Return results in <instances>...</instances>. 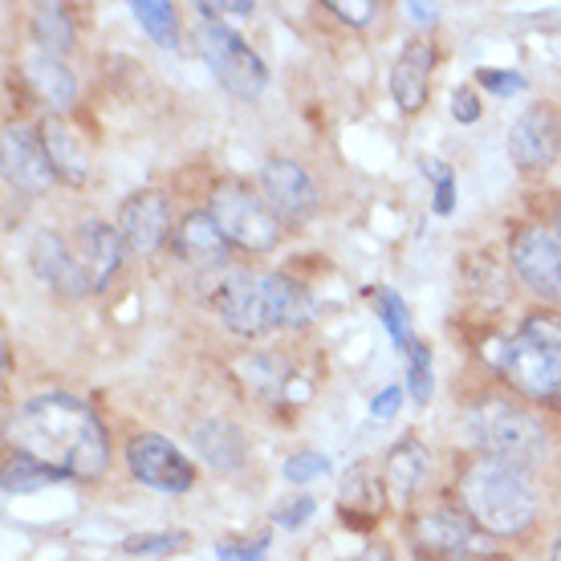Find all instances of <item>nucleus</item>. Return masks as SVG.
Here are the masks:
<instances>
[{
    "mask_svg": "<svg viewBox=\"0 0 561 561\" xmlns=\"http://www.w3.org/2000/svg\"><path fill=\"white\" fill-rule=\"evenodd\" d=\"M468 439L489 460H505L517 463V468H534V463L546 460V432H541V423L529 411L501 403V399H489V403L472 408V415H468Z\"/></svg>",
    "mask_w": 561,
    "mask_h": 561,
    "instance_id": "39448f33",
    "label": "nucleus"
},
{
    "mask_svg": "<svg viewBox=\"0 0 561 561\" xmlns=\"http://www.w3.org/2000/svg\"><path fill=\"white\" fill-rule=\"evenodd\" d=\"M61 480H70V477L49 468V463L33 460L28 451H16V456H9V463H4L0 489H4V496H21V492L45 489V484H61Z\"/></svg>",
    "mask_w": 561,
    "mask_h": 561,
    "instance_id": "5701e85b",
    "label": "nucleus"
},
{
    "mask_svg": "<svg viewBox=\"0 0 561 561\" xmlns=\"http://www.w3.org/2000/svg\"><path fill=\"white\" fill-rule=\"evenodd\" d=\"M196 42H199L204 61H208V70L220 78L225 90H232V94H240V99H256V94L265 90V82H268L265 61H261L249 45L240 42L228 25L204 16V21H199Z\"/></svg>",
    "mask_w": 561,
    "mask_h": 561,
    "instance_id": "0eeeda50",
    "label": "nucleus"
},
{
    "mask_svg": "<svg viewBox=\"0 0 561 561\" xmlns=\"http://www.w3.org/2000/svg\"><path fill=\"white\" fill-rule=\"evenodd\" d=\"M130 13L139 21L147 33L154 37V45H163V49H175V37H180V21H175V9H171L168 0H135L130 4Z\"/></svg>",
    "mask_w": 561,
    "mask_h": 561,
    "instance_id": "393cba45",
    "label": "nucleus"
},
{
    "mask_svg": "<svg viewBox=\"0 0 561 561\" xmlns=\"http://www.w3.org/2000/svg\"><path fill=\"white\" fill-rule=\"evenodd\" d=\"M408 387H411V399L415 403H427L432 399V351L423 346V342H411L408 346Z\"/></svg>",
    "mask_w": 561,
    "mask_h": 561,
    "instance_id": "bb28decb",
    "label": "nucleus"
},
{
    "mask_svg": "<svg viewBox=\"0 0 561 561\" xmlns=\"http://www.w3.org/2000/svg\"><path fill=\"white\" fill-rule=\"evenodd\" d=\"M415 541H420L427 553H439V558H456V553H468L477 546V529L463 513H451V508H439V513H427V517L415 525Z\"/></svg>",
    "mask_w": 561,
    "mask_h": 561,
    "instance_id": "a211bd4d",
    "label": "nucleus"
},
{
    "mask_svg": "<svg viewBox=\"0 0 561 561\" xmlns=\"http://www.w3.org/2000/svg\"><path fill=\"white\" fill-rule=\"evenodd\" d=\"M127 463L130 472H135V480H142L147 489H159V492H187L192 480H196L187 456L171 439H163V435L154 432H142L130 439Z\"/></svg>",
    "mask_w": 561,
    "mask_h": 561,
    "instance_id": "6e6552de",
    "label": "nucleus"
},
{
    "mask_svg": "<svg viewBox=\"0 0 561 561\" xmlns=\"http://www.w3.org/2000/svg\"><path fill=\"white\" fill-rule=\"evenodd\" d=\"M196 9H199V16H216V21H220V16H240V21H244V16L253 13V0H240V4L225 0V4H196Z\"/></svg>",
    "mask_w": 561,
    "mask_h": 561,
    "instance_id": "e433bc0d",
    "label": "nucleus"
},
{
    "mask_svg": "<svg viewBox=\"0 0 561 561\" xmlns=\"http://www.w3.org/2000/svg\"><path fill=\"white\" fill-rule=\"evenodd\" d=\"M28 256H33V273H37L49 289H57V294H66V297L90 294L78 256L66 249V240L57 237V232H42V237L33 240V253Z\"/></svg>",
    "mask_w": 561,
    "mask_h": 561,
    "instance_id": "2eb2a0df",
    "label": "nucleus"
},
{
    "mask_svg": "<svg viewBox=\"0 0 561 561\" xmlns=\"http://www.w3.org/2000/svg\"><path fill=\"white\" fill-rule=\"evenodd\" d=\"M273 537H256V541H220L216 546V558L220 561H265Z\"/></svg>",
    "mask_w": 561,
    "mask_h": 561,
    "instance_id": "c756f323",
    "label": "nucleus"
},
{
    "mask_svg": "<svg viewBox=\"0 0 561 561\" xmlns=\"http://www.w3.org/2000/svg\"><path fill=\"white\" fill-rule=\"evenodd\" d=\"M216 309L228 330L237 334H265L277 325H306L313 318V301L297 280L280 273H228L216 289Z\"/></svg>",
    "mask_w": 561,
    "mask_h": 561,
    "instance_id": "f03ea898",
    "label": "nucleus"
},
{
    "mask_svg": "<svg viewBox=\"0 0 561 561\" xmlns=\"http://www.w3.org/2000/svg\"><path fill=\"white\" fill-rule=\"evenodd\" d=\"M558 237H561V208H558Z\"/></svg>",
    "mask_w": 561,
    "mask_h": 561,
    "instance_id": "a19ab883",
    "label": "nucleus"
},
{
    "mask_svg": "<svg viewBox=\"0 0 561 561\" xmlns=\"http://www.w3.org/2000/svg\"><path fill=\"white\" fill-rule=\"evenodd\" d=\"M432 66H435V45L427 42H411L399 61H394L391 70V94L399 102V111H423V102H427V78H432Z\"/></svg>",
    "mask_w": 561,
    "mask_h": 561,
    "instance_id": "f3484780",
    "label": "nucleus"
},
{
    "mask_svg": "<svg viewBox=\"0 0 561 561\" xmlns=\"http://www.w3.org/2000/svg\"><path fill=\"white\" fill-rule=\"evenodd\" d=\"M37 135H42L45 154H49V163H54V175H61L66 183H82L85 171H90V159H85L82 139H78L61 118H45Z\"/></svg>",
    "mask_w": 561,
    "mask_h": 561,
    "instance_id": "6ab92c4d",
    "label": "nucleus"
},
{
    "mask_svg": "<svg viewBox=\"0 0 561 561\" xmlns=\"http://www.w3.org/2000/svg\"><path fill=\"white\" fill-rule=\"evenodd\" d=\"M313 501L309 496H294L289 505H280L277 513H273V525H280V529H297V525H306L309 517H313Z\"/></svg>",
    "mask_w": 561,
    "mask_h": 561,
    "instance_id": "f704fd0d",
    "label": "nucleus"
},
{
    "mask_svg": "<svg viewBox=\"0 0 561 561\" xmlns=\"http://www.w3.org/2000/svg\"><path fill=\"white\" fill-rule=\"evenodd\" d=\"M73 240H78L73 256H78V265H82L90 294H102V289L111 285L114 273H118V265H123L127 240H123V232H114L111 225H102V220H85Z\"/></svg>",
    "mask_w": 561,
    "mask_h": 561,
    "instance_id": "ddd939ff",
    "label": "nucleus"
},
{
    "mask_svg": "<svg viewBox=\"0 0 561 561\" xmlns=\"http://www.w3.org/2000/svg\"><path fill=\"white\" fill-rule=\"evenodd\" d=\"M330 472V460L318 456V451H297L285 460V480H294V484H306V480H318Z\"/></svg>",
    "mask_w": 561,
    "mask_h": 561,
    "instance_id": "c85d7f7f",
    "label": "nucleus"
},
{
    "mask_svg": "<svg viewBox=\"0 0 561 561\" xmlns=\"http://www.w3.org/2000/svg\"><path fill=\"white\" fill-rule=\"evenodd\" d=\"M496 366L520 394L561 403V322L553 313H534L520 334L501 346Z\"/></svg>",
    "mask_w": 561,
    "mask_h": 561,
    "instance_id": "20e7f679",
    "label": "nucleus"
},
{
    "mask_svg": "<svg viewBox=\"0 0 561 561\" xmlns=\"http://www.w3.org/2000/svg\"><path fill=\"white\" fill-rule=\"evenodd\" d=\"M463 505L489 529V534L513 537L525 534L537 517V489L525 477V468L505 460H480L463 477Z\"/></svg>",
    "mask_w": 561,
    "mask_h": 561,
    "instance_id": "7ed1b4c3",
    "label": "nucleus"
},
{
    "mask_svg": "<svg viewBox=\"0 0 561 561\" xmlns=\"http://www.w3.org/2000/svg\"><path fill=\"white\" fill-rule=\"evenodd\" d=\"M261 187H265L268 208L289 220H309L318 211V187L306 175V168H297L289 159H273L261 168Z\"/></svg>",
    "mask_w": 561,
    "mask_h": 561,
    "instance_id": "f8f14e48",
    "label": "nucleus"
},
{
    "mask_svg": "<svg viewBox=\"0 0 561 561\" xmlns=\"http://www.w3.org/2000/svg\"><path fill=\"white\" fill-rule=\"evenodd\" d=\"M477 78H480V85H484V90L501 94V99H513V94H520V90L529 85L517 70H477Z\"/></svg>",
    "mask_w": 561,
    "mask_h": 561,
    "instance_id": "473e14b6",
    "label": "nucleus"
},
{
    "mask_svg": "<svg viewBox=\"0 0 561 561\" xmlns=\"http://www.w3.org/2000/svg\"><path fill=\"white\" fill-rule=\"evenodd\" d=\"M408 16L411 21H420V25H432V21H439V9H435V4H423V0H411Z\"/></svg>",
    "mask_w": 561,
    "mask_h": 561,
    "instance_id": "58836bf2",
    "label": "nucleus"
},
{
    "mask_svg": "<svg viewBox=\"0 0 561 561\" xmlns=\"http://www.w3.org/2000/svg\"><path fill=\"white\" fill-rule=\"evenodd\" d=\"M451 114H456V123H477V118H480V99H477V90H468V85H460V90L451 94Z\"/></svg>",
    "mask_w": 561,
    "mask_h": 561,
    "instance_id": "c9c22d12",
    "label": "nucleus"
},
{
    "mask_svg": "<svg viewBox=\"0 0 561 561\" xmlns=\"http://www.w3.org/2000/svg\"><path fill=\"white\" fill-rule=\"evenodd\" d=\"M0 171L9 187L25 192V196H42L45 187L54 183V163L45 154L42 135H33L25 127H9L4 130V159H0Z\"/></svg>",
    "mask_w": 561,
    "mask_h": 561,
    "instance_id": "9b49d317",
    "label": "nucleus"
},
{
    "mask_svg": "<svg viewBox=\"0 0 561 561\" xmlns=\"http://www.w3.org/2000/svg\"><path fill=\"white\" fill-rule=\"evenodd\" d=\"M28 28H33V42L42 45L49 57L66 54V49L73 45V25H70V16H66L61 4H37Z\"/></svg>",
    "mask_w": 561,
    "mask_h": 561,
    "instance_id": "b1692460",
    "label": "nucleus"
},
{
    "mask_svg": "<svg viewBox=\"0 0 561 561\" xmlns=\"http://www.w3.org/2000/svg\"><path fill=\"white\" fill-rule=\"evenodd\" d=\"M358 505L363 513H379V484L375 480H366V477H354L351 480V489H346V508Z\"/></svg>",
    "mask_w": 561,
    "mask_h": 561,
    "instance_id": "72a5a7b5",
    "label": "nucleus"
},
{
    "mask_svg": "<svg viewBox=\"0 0 561 561\" xmlns=\"http://www.w3.org/2000/svg\"><path fill=\"white\" fill-rule=\"evenodd\" d=\"M171 228V208L159 192H139L123 204V240L135 253H154Z\"/></svg>",
    "mask_w": 561,
    "mask_h": 561,
    "instance_id": "4468645a",
    "label": "nucleus"
},
{
    "mask_svg": "<svg viewBox=\"0 0 561 561\" xmlns=\"http://www.w3.org/2000/svg\"><path fill=\"white\" fill-rule=\"evenodd\" d=\"M21 448L70 480H99L111 448L94 411L73 394H33L13 420Z\"/></svg>",
    "mask_w": 561,
    "mask_h": 561,
    "instance_id": "f257e3e1",
    "label": "nucleus"
},
{
    "mask_svg": "<svg viewBox=\"0 0 561 561\" xmlns=\"http://www.w3.org/2000/svg\"><path fill=\"white\" fill-rule=\"evenodd\" d=\"M399 399H403V387H387V391L370 403V415H375V420H391L394 408H399Z\"/></svg>",
    "mask_w": 561,
    "mask_h": 561,
    "instance_id": "4c0bfd02",
    "label": "nucleus"
},
{
    "mask_svg": "<svg viewBox=\"0 0 561 561\" xmlns=\"http://www.w3.org/2000/svg\"><path fill=\"white\" fill-rule=\"evenodd\" d=\"M325 9H330L337 21H346V25H370L375 13H379L375 0H325Z\"/></svg>",
    "mask_w": 561,
    "mask_h": 561,
    "instance_id": "7c9ffc66",
    "label": "nucleus"
},
{
    "mask_svg": "<svg viewBox=\"0 0 561 561\" xmlns=\"http://www.w3.org/2000/svg\"><path fill=\"white\" fill-rule=\"evenodd\" d=\"M211 216H216V225L225 228V237L232 244H240V249H249V253H268L280 240L277 211L268 208V199H261L253 187H244L237 180L216 187Z\"/></svg>",
    "mask_w": 561,
    "mask_h": 561,
    "instance_id": "423d86ee",
    "label": "nucleus"
},
{
    "mask_svg": "<svg viewBox=\"0 0 561 561\" xmlns=\"http://www.w3.org/2000/svg\"><path fill=\"white\" fill-rule=\"evenodd\" d=\"M25 73H28V82H33V90H37L54 111H70L73 99H78V78H73L57 57H49V54L33 57L25 66Z\"/></svg>",
    "mask_w": 561,
    "mask_h": 561,
    "instance_id": "aec40b11",
    "label": "nucleus"
},
{
    "mask_svg": "<svg viewBox=\"0 0 561 561\" xmlns=\"http://www.w3.org/2000/svg\"><path fill=\"white\" fill-rule=\"evenodd\" d=\"M513 265L534 294H541L546 301H561V237H549L546 228L517 232Z\"/></svg>",
    "mask_w": 561,
    "mask_h": 561,
    "instance_id": "1a4fd4ad",
    "label": "nucleus"
},
{
    "mask_svg": "<svg viewBox=\"0 0 561 561\" xmlns=\"http://www.w3.org/2000/svg\"><path fill=\"white\" fill-rule=\"evenodd\" d=\"M561 151V114L553 106H534L525 111L508 130V154L520 171L549 168Z\"/></svg>",
    "mask_w": 561,
    "mask_h": 561,
    "instance_id": "9d476101",
    "label": "nucleus"
},
{
    "mask_svg": "<svg viewBox=\"0 0 561 561\" xmlns=\"http://www.w3.org/2000/svg\"><path fill=\"white\" fill-rule=\"evenodd\" d=\"M379 313H382V322H387V330H391V342L399 346V351H408L411 342V322H408V306H403V297L391 294V289H379Z\"/></svg>",
    "mask_w": 561,
    "mask_h": 561,
    "instance_id": "a878e982",
    "label": "nucleus"
},
{
    "mask_svg": "<svg viewBox=\"0 0 561 561\" xmlns=\"http://www.w3.org/2000/svg\"><path fill=\"white\" fill-rule=\"evenodd\" d=\"M427 448H423L420 439H403V444H394L391 456H387V480H391V489L399 496H411V492L420 489V480L427 477Z\"/></svg>",
    "mask_w": 561,
    "mask_h": 561,
    "instance_id": "4be33fe9",
    "label": "nucleus"
},
{
    "mask_svg": "<svg viewBox=\"0 0 561 561\" xmlns=\"http://www.w3.org/2000/svg\"><path fill=\"white\" fill-rule=\"evenodd\" d=\"M228 244L225 228L216 225L211 211H187L180 220V232H175V253L196 268H216L228 261Z\"/></svg>",
    "mask_w": 561,
    "mask_h": 561,
    "instance_id": "dca6fc26",
    "label": "nucleus"
},
{
    "mask_svg": "<svg viewBox=\"0 0 561 561\" xmlns=\"http://www.w3.org/2000/svg\"><path fill=\"white\" fill-rule=\"evenodd\" d=\"M553 561H561V537L553 541Z\"/></svg>",
    "mask_w": 561,
    "mask_h": 561,
    "instance_id": "ea45409f",
    "label": "nucleus"
},
{
    "mask_svg": "<svg viewBox=\"0 0 561 561\" xmlns=\"http://www.w3.org/2000/svg\"><path fill=\"white\" fill-rule=\"evenodd\" d=\"M420 168L427 171V180L435 187V216H451L456 211V175H451V168L435 163V159H423Z\"/></svg>",
    "mask_w": 561,
    "mask_h": 561,
    "instance_id": "cd10ccee",
    "label": "nucleus"
},
{
    "mask_svg": "<svg viewBox=\"0 0 561 561\" xmlns=\"http://www.w3.org/2000/svg\"><path fill=\"white\" fill-rule=\"evenodd\" d=\"M196 448L211 468L232 472V468L240 463V456H244V439H240V432L232 427V423L211 420V423H199L196 427Z\"/></svg>",
    "mask_w": 561,
    "mask_h": 561,
    "instance_id": "412c9836",
    "label": "nucleus"
},
{
    "mask_svg": "<svg viewBox=\"0 0 561 561\" xmlns=\"http://www.w3.org/2000/svg\"><path fill=\"white\" fill-rule=\"evenodd\" d=\"M187 537L183 534H142V537H127L123 549L127 553H171V549H180Z\"/></svg>",
    "mask_w": 561,
    "mask_h": 561,
    "instance_id": "2f4dec72",
    "label": "nucleus"
}]
</instances>
